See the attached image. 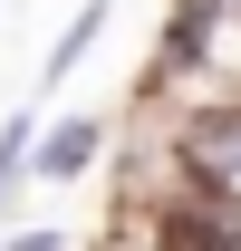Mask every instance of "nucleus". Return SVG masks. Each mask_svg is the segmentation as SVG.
<instances>
[{
	"mask_svg": "<svg viewBox=\"0 0 241 251\" xmlns=\"http://www.w3.org/2000/svg\"><path fill=\"white\" fill-rule=\"evenodd\" d=\"M106 20H116V0H77V10H68V29L48 39V58H39V87L58 97L68 77H77V68L96 58V39H106Z\"/></svg>",
	"mask_w": 241,
	"mask_h": 251,
	"instance_id": "obj_3",
	"label": "nucleus"
},
{
	"mask_svg": "<svg viewBox=\"0 0 241 251\" xmlns=\"http://www.w3.org/2000/svg\"><path fill=\"white\" fill-rule=\"evenodd\" d=\"M145 135L193 174V184H212V193L241 203V87L203 97V106H183V116H145Z\"/></svg>",
	"mask_w": 241,
	"mask_h": 251,
	"instance_id": "obj_1",
	"label": "nucleus"
},
{
	"mask_svg": "<svg viewBox=\"0 0 241 251\" xmlns=\"http://www.w3.org/2000/svg\"><path fill=\"white\" fill-rule=\"evenodd\" d=\"M0 251H68V242H58V232H48V222H29V232H10V242H0Z\"/></svg>",
	"mask_w": 241,
	"mask_h": 251,
	"instance_id": "obj_5",
	"label": "nucleus"
},
{
	"mask_svg": "<svg viewBox=\"0 0 241 251\" xmlns=\"http://www.w3.org/2000/svg\"><path fill=\"white\" fill-rule=\"evenodd\" d=\"M106 145H116V126H106V116H58V126H39V145H29V184H48V193L87 184L96 164H106Z\"/></svg>",
	"mask_w": 241,
	"mask_h": 251,
	"instance_id": "obj_2",
	"label": "nucleus"
},
{
	"mask_svg": "<svg viewBox=\"0 0 241 251\" xmlns=\"http://www.w3.org/2000/svg\"><path fill=\"white\" fill-rule=\"evenodd\" d=\"M29 145H39V116H29V106H20V116L0 126V213H10V193L29 184Z\"/></svg>",
	"mask_w": 241,
	"mask_h": 251,
	"instance_id": "obj_4",
	"label": "nucleus"
}]
</instances>
